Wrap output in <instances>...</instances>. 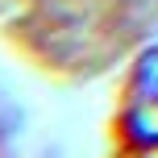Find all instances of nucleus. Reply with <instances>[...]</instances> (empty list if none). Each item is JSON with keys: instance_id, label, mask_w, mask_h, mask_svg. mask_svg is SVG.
<instances>
[{"instance_id": "nucleus-1", "label": "nucleus", "mask_w": 158, "mask_h": 158, "mask_svg": "<svg viewBox=\"0 0 158 158\" xmlns=\"http://www.w3.org/2000/svg\"><path fill=\"white\" fill-rule=\"evenodd\" d=\"M121 125H125V133L137 146H158V50H150L137 63L125 112H121Z\"/></svg>"}]
</instances>
